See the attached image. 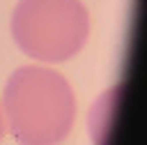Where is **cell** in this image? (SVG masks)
<instances>
[{
	"instance_id": "cell-1",
	"label": "cell",
	"mask_w": 147,
	"mask_h": 145,
	"mask_svg": "<svg viewBox=\"0 0 147 145\" xmlns=\"http://www.w3.org/2000/svg\"><path fill=\"white\" fill-rule=\"evenodd\" d=\"M3 117L18 145H59L75 125L72 86L57 70L23 65L8 78Z\"/></svg>"
},
{
	"instance_id": "cell-2",
	"label": "cell",
	"mask_w": 147,
	"mask_h": 145,
	"mask_svg": "<svg viewBox=\"0 0 147 145\" xmlns=\"http://www.w3.org/2000/svg\"><path fill=\"white\" fill-rule=\"evenodd\" d=\"M16 44L34 60H72L88 42L90 16L80 0H21L10 18Z\"/></svg>"
},
{
	"instance_id": "cell-3",
	"label": "cell",
	"mask_w": 147,
	"mask_h": 145,
	"mask_svg": "<svg viewBox=\"0 0 147 145\" xmlns=\"http://www.w3.org/2000/svg\"><path fill=\"white\" fill-rule=\"evenodd\" d=\"M3 135H5V117H3V109H0V140H3Z\"/></svg>"
}]
</instances>
